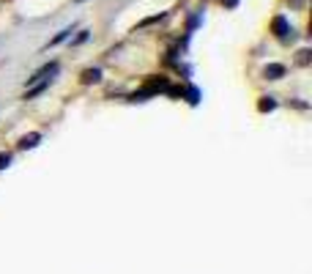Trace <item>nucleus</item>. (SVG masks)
Returning a JSON list of instances; mask_svg holds the SVG:
<instances>
[{
	"mask_svg": "<svg viewBox=\"0 0 312 274\" xmlns=\"http://www.w3.org/2000/svg\"><path fill=\"white\" fill-rule=\"evenodd\" d=\"M99 80H102V68H85V71H83V82H85V85L99 82Z\"/></svg>",
	"mask_w": 312,
	"mask_h": 274,
	"instance_id": "obj_4",
	"label": "nucleus"
},
{
	"mask_svg": "<svg viewBox=\"0 0 312 274\" xmlns=\"http://www.w3.org/2000/svg\"><path fill=\"white\" fill-rule=\"evenodd\" d=\"M271 27H274V33H277L279 39H288V33H291V25H288V20H285V17H274Z\"/></svg>",
	"mask_w": 312,
	"mask_h": 274,
	"instance_id": "obj_2",
	"label": "nucleus"
},
{
	"mask_svg": "<svg viewBox=\"0 0 312 274\" xmlns=\"http://www.w3.org/2000/svg\"><path fill=\"white\" fill-rule=\"evenodd\" d=\"M74 3H85V0H74Z\"/></svg>",
	"mask_w": 312,
	"mask_h": 274,
	"instance_id": "obj_13",
	"label": "nucleus"
},
{
	"mask_svg": "<svg viewBox=\"0 0 312 274\" xmlns=\"http://www.w3.org/2000/svg\"><path fill=\"white\" fill-rule=\"evenodd\" d=\"M58 71V61H52V63H47L44 68H39L33 77H30L28 82H39V80H52V74Z\"/></svg>",
	"mask_w": 312,
	"mask_h": 274,
	"instance_id": "obj_1",
	"label": "nucleus"
},
{
	"mask_svg": "<svg viewBox=\"0 0 312 274\" xmlns=\"http://www.w3.org/2000/svg\"><path fill=\"white\" fill-rule=\"evenodd\" d=\"M88 41V30H80V36L74 39V44H85Z\"/></svg>",
	"mask_w": 312,
	"mask_h": 274,
	"instance_id": "obj_11",
	"label": "nucleus"
},
{
	"mask_svg": "<svg viewBox=\"0 0 312 274\" xmlns=\"http://www.w3.org/2000/svg\"><path fill=\"white\" fill-rule=\"evenodd\" d=\"M298 63H310V49H301V52H298Z\"/></svg>",
	"mask_w": 312,
	"mask_h": 274,
	"instance_id": "obj_10",
	"label": "nucleus"
},
{
	"mask_svg": "<svg viewBox=\"0 0 312 274\" xmlns=\"http://www.w3.org/2000/svg\"><path fill=\"white\" fill-rule=\"evenodd\" d=\"M69 36H71V27H66V30H61V33H58L55 39L49 41V47H58V44H61V41H66Z\"/></svg>",
	"mask_w": 312,
	"mask_h": 274,
	"instance_id": "obj_6",
	"label": "nucleus"
},
{
	"mask_svg": "<svg viewBox=\"0 0 312 274\" xmlns=\"http://www.w3.org/2000/svg\"><path fill=\"white\" fill-rule=\"evenodd\" d=\"M274 107H277V102H274V96H266L263 102H260V110H263V113H266V110H274Z\"/></svg>",
	"mask_w": 312,
	"mask_h": 274,
	"instance_id": "obj_7",
	"label": "nucleus"
},
{
	"mask_svg": "<svg viewBox=\"0 0 312 274\" xmlns=\"http://www.w3.org/2000/svg\"><path fill=\"white\" fill-rule=\"evenodd\" d=\"M8 164H11V154H0V170L8 167Z\"/></svg>",
	"mask_w": 312,
	"mask_h": 274,
	"instance_id": "obj_9",
	"label": "nucleus"
},
{
	"mask_svg": "<svg viewBox=\"0 0 312 274\" xmlns=\"http://www.w3.org/2000/svg\"><path fill=\"white\" fill-rule=\"evenodd\" d=\"M222 3H225V6H228V8H233V6H236V3H238V0H222Z\"/></svg>",
	"mask_w": 312,
	"mask_h": 274,
	"instance_id": "obj_12",
	"label": "nucleus"
},
{
	"mask_svg": "<svg viewBox=\"0 0 312 274\" xmlns=\"http://www.w3.org/2000/svg\"><path fill=\"white\" fill-rule=\"evenodd\" d=\"M39 140H42V135H25L20 140V148H36V145H39Z\"/></svg>",
	"mask_w": 312,
	"mask_h": 274,
	"instance_id": "obj_5",
	"label": "nucleus"
},
{
	"mask_svg": "<svg viewBox=\"0 0 312 274\" xmlns=\"http://www.w3.org/2000/svg\"><path fill=\"white\" fill-rule=\"evenodd\" d=\"M187 96H189V104H197V102H200V91H197V88H189Z\"/></svg>",
	"mask_w": 312,
	"mask_h": 274,
	"instance_id": "obj_8",
	"label": "nucleus"
},
{
	"mask_svg": "<svg viewBox=\"0 0 312 274\" xmlns=\"http://www.w3.org/2000/svg\"><path fill=\"white\" fill-rule=\"evenodd\" d=\"M263 77H266V80H282V77H285V66H282V63H271V66L263 68Z\"/></svg>",
	"mask_w": 312,
	"mask_h": 274,
	"instance_id": "obj_3",
	"label": "nucleus"
}]
</instances>
